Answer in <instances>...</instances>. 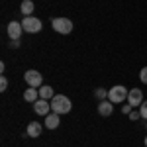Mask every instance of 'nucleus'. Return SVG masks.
Wrapping results in <instances>:
<instances>
[{"instance_id":"1","label":"nucleus","mask_w":147,"mask_h":147,"mask_svg":"<svg viewBox=\"0 0 147 147\" xmlns=\"http://www.w3.org/2000/svg\"><path fill=\"white\" fill-rule=\"evenodd\" d=\"M71 108H73V104L69 100L67 96H63V94H55L53 98H51V110L57 114H69L71 112Z\"/></svg>"},{"instance_id":"2","label":"nucleus","mask_w":147,"mask_h":147,"mask_svg":"<svg viewBox=\"0 0 147 147\" xmlns=\"http://www.w3.org/2000/svg\"><path fill=\"white\" fill-rule=\"evenodd\" d=\"M127 88L125 86H122V84H116V86H112L110 90H108V100L114 102V104H120V102L127 100Z\"/></svg>"},{"instance_id":"3","label":"nucleus","mask_w":147,"mask_h":147,"mask_svg":"<svg viewBox=\"0 0 147 147\" xmlns=\"http://www.w3.org/2000/svg\"><path fill=\"white\" fill-rule=\"evenodd\" d=\"M51 26H53V30H55L57 34H63V35L73 32V22L69 18H53L51 20Z\"/></svg>"},{"instance_id":"4","label":"nucleus","mask_w":147,"mask_h":147,"mask_svg":"<svg viewBox=\"0 0 147 147\" xmlns=\"http://www.w3.org/2000/svg\"><path fill=\"white\" fill-rule=\"evenodd\" d=\"M22 26H24V32H28V34H37V32H41V20H39V18H34V16H26Z\"/></svg>"},{"instance_id":"5","label":"nucleus","mask_w":147,"mask_h":147,"mask_svg":"<svg viewBox=\"0 0 147 147\" xmlns=\"http://www.w3.org/2000/svg\"><path fill=\"white\" fill-rule=\"evenodd\" d=\"M24 79H26V82L30 84V86H34V88H39L41 86V75L35 71V69H30V71H26V75H24Z\"/></svg>"},{"instance_id":"6","label":"nucleus","mask_w":147,"mask_h":147,"mask_svg":"<svg viewBox=\"0 0 147 147\" xmlns=\"http://www.w3.org/2000/svg\"><path fill=\"white\" fill-rule=\"evenodd\" d=\"M127 104H131L134 108L141 106L143 104V92L139 90V88H131V90L127 92Z\"/></svg>"},{"instance_id":"7","label":"nucleus","mask_w":147,"mask_h":147,"mask_svg":"<svg viewBox=\"0 0 147 147\" xmlns=\"http://www.w3.org/2000/svg\"><path fill=\"white\" fill-rule=\"evenodd\" d=\"M24 34V26L20 22H14L12 20L10 24H8V35H10V39L14 41V39H20V35Z\"/></svg>"},{"instance_id":"8","label":"nucleus","mask_w":147,"mask_h":147,"mask_svg":"<svg viewBox=\"0 0 147 147\" xmlns=\"http://www.w3.org/2000/svg\"><path fill=\"white\" fill-rule=\"evenodd\" d=\"M34 110H35V114H39V116H47L49 110H51V102L39 98V100L34 102Z\"/></svg>"},{"instance_id":"9","label":"nucleus","mask_w":147,"mask_h":147,"mask_svg":"<svg viewBox=\"0 0 147 147\" xmlns=\"http://www.w3.org/2000/svg\"><path fill=\"white\" fill-rule=\"evenodd\" d=\"M41 124L39 122H30L28 124V129H26V137H39L41 136Z\"/></svg>"},{"instance_id":"10","label":"nucleus","mask_w":147,"mask_h":147,"mask_svg":"<svg viewBox=\"0 0 147 147\" xmlns=\"http://www.w3.org/2000/svg\"><path fill=\"white\" fill-rule=\"evenodd\" d=\"M59 116L61 114H57V112H51V114H47L45 116V127L47 129H55V127H59Z\"/></svg>"},{"instance_id":"11","label":"nucleus","mask_w":147,"mask_h":147,"mask_svg":"<svg viewBox=\"0 0 147 147\" xmlns=\"http://www.w3.org/2000/svg\"><path fill=\"white\" fill-rule=\"evenodd\" d=\"M112 112H114V102L102 100L100 104H98V114H100V116H110Z\"/></svg>"},{"instance_id":"12","label":"nucleus","mask_w":147,"mask_h":147,"mask_svg":"<svg viewBox=\"0 0 147 147\" xmlns=\"http://www.w3.org/2000/svg\"><path fill=\"white\" fill-rule=\"evenodd\" d=\"M24 100H26V102H35V100H39V88L30 86L28 90L24 92Z\"/></svg>"},{"instance_id":"13","label":"nucleus","mask_w":147,"mask_h":147,"mask_svg":"<svg viewBox=\"0 0 147 147\" xmlns=\"http://www.w3.org/2000/svg\"><path fill=\"white\" fill-rule=\"evenodd\" d=\"M55 96V92H53V88L49 86V84H41L39 86V98H43V100H51Z\"/></svg>"},{"instance_id":"14","label":"nucleus","mask_w":147,"mask_h":147,"mask_svg":"<svg viewBox=\"0 0 147 147\" xmlns=\"http://www.w3.org/2000/svg\"><path fill=\"white\" fill-rule=\"evenodd\" d=\"M20 12H22L24 16H32V12H34V2H32V0H24L22 6H20Z\"/></svg>"},{"instance_id":"15","label":"nucleus","mask_w":147,"mask_h":147,"mask_svg":"<svg viewBox=\"0 0 147 147\" xmlns=\"http://www.w3.org/2000/svg\"><path fill=\"white\" fill-rule=\"evenodd\" d=\"M139 114H141L143 120H147V100H143V104L139 106Z\"/></svg>"},{"instance_id":"16","label":"nucleus","mask_w":147,"mask_h":147,"mask_svg":"<svg viewBox=\"0 0 147 147\" xmlns=\"http://www.w3.org/2000/svg\"><path fill=\"white\" fill-rule=\"evenodd\" d=\"M6 88H8V79L2 77V79H0V92H4Z\"/></svg>"},{"instance_id":"17","label":"nucleus","mask_w":147,"mask_h":147,"mask_svg":"<svg viewBox=\"0 0 147 147\" xmlns=\"http://www.w3.org/2000/svg\"><path fill=\"white\" fill-rule=\"evenodd\" d=\"M139 79H141V82H143V84H147V67L141 69V73H139Z\"/></svg>"},{"instance_id":"18","label":"nucleus","mask_w":147,"mask_h":147,"mask_svg":"<svg viewBox=\"0 0 147 147\" xmlns=\"http://www.w3.org/2000/svg\"><path fill=\"white\" fill-rule=\"evenodd\" d=\"M96 96H98V98H106V96H108V90H106V88H96Z\"/></svg>"},{"instance_id":"19","label":"nucleus","mask_w":147,"mask_h":147,"mask_svg":"<svg viewBox=\"0 0 147 147\" xmlns=\"http://www.w3.org/2000/svg\"><path fill=\"white\" fill-rule=\"evenodd\" d=\"M129 118H131V120H137V118H141V114L137 112V110H131V112H129Z\"/></svg>"},{"instance_id":"20","label":"nucleus","mask_w":147,"mask_h":147,"mask_svg":"<svg viewBox=\"0 0 147 147\" xmlns=\"http://www.w3.org/2000/svg\"><path fill=\"white\" fill-rule=\"evenodd\" d=\"M131 108H134L131 104H125V106H122V112H124V114H129V112H131Z\"/></svg>"},{"instance_id":"21","label":"nucleus","mask_w":147,"mask_h":147,"mask_svg":"<svg viewBox=\"0 0 147 147\" xmlns=\"http://www.w3.org/2000/svg\"><path fill=\"white\" fill-rule=\"evenodd\" d=\"M10 45H12V47H14V49H16V47H20V39H14V41H12Z\"/></svg>"},{"instance_id":"22","label":"nucleus","mask_w":147,"mask_h":147,"mask_svg":"<svg viewBox=\"0 0 147 147\" xmlns=\"http://www.w3.org/2000/svg\"><path fill=\"white\" fill-rule=\"evenodd\" d=\"M145 147H147V137H145Z\"/></svg>"},{"instance_id":"23","label":"nucleus","mask_w":147,"mask_h":147,"mask_svg":"<svg viewBox=\"0 0 147 147\" xmlns=\"http://www.w3.org/2000/svg\"><path fill=\"white\" fill-rule=\"evenodd\" d=\"M145 125H147V124H145Z\"/></svg>"}]
</instances>
